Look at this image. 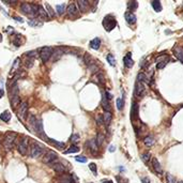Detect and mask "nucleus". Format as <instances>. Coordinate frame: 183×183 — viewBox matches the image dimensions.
Masks as SVG:
<instances>
[{
    "mask_svg": "<svg viewBox=\"0 0 183 183\" xmlns=\"http://www.w3.org/2000/svg\"><path fill=\"white\" fill-rule=\"evenodd\" d=\"M17 137V134L15 133V132H9V133L6 134V136H4V139H3V147L4 149L9 151L11 149L13 148V144H14V141Z\"/></svg>",
    "mask_w": 183,
    "mask_h": 183,
    "instance_id": "obj_1",
    "label": "nucleus"
},
{
    "mask_svg": "<svg viewBox=\"0 0 183 183\" xmlns=\"http://www.w3.org/2000/svg\"><path fill=\"white\" fill-rule=\"evenodd\" d=\"M21 12L25 13V14L28 15H34V16H38V9H39V4H33V3H21Z\"/></svg>",
    "mask_w": 183,
    "mask_h": 183,
    "instance_id": "obj_2",
    "label": "nucleus"
},
{
    "mask_svg": "<svg viewBox=\"0 0 183 183\" xmlns=\"http://www.w3.org/2000/svg\"><path fill=\"white\" fill-rule=\"evenodd\" d=\"M44 153V148L42 144H40L36 141H32L31 146H30V156L32 158H38Z\"/></svg>",
    "mask_w": 183,
    "mask_h": 183,
    "instance_id": "obj_3",
    "label": "nucleus"
},
{
    "mask_svg": "<svg viewBox=\"0 0 183 183\" xmlns=\"http://www.w3.org/2000/svg\"><path fill=\"white\" fill-rule=\"evenodd\" d=\"M103 26L105 28L106 31H111L115 27L117 26L116 18L111 16V15H106L104 19H103Z\"/></svg>",
    "mask_w": 183,
    "mask_h": 183,
    "instance_id": "obj_4",
    "label": "nucleus"
},
{
    "mask_svg": "<svg viewBox=\"0 0 183 183\" xmlns=\"http://www.w3.org/2000/svg\"><path fill=\"white\" fill-rule=\"evenodd\" d=\"M32 129H33V131H34L35 133L38 134L39 136H41V138H42V139L48 140L47 136H46L45 134H44V127H43V121H42V119H36V121H35V123L33 124Z\"/></svg>",
    "mask_w": 183,
    "mask_h": 183,
    "instance_id": "obj_5",
    "label": "nucleus"
},
{
    "mask_svg": "<svg viewBox=\"0 0 183 183\" xmlns=\"http://www.w3.org/2000/svg\"><path fill=\"white\" fill-rule=\"evenodd\" d=\"M28 147H29V138L27 136L26 137H21L17 144L18 152L21 155H26L27 154V151H28Z\"/></svg>",
    "mask_w": 183,
    "mask_h": 183,
    "instance_id": "obj_6",
    "label": "nucleus"
},
{
    "mask_svg": "<svg viewBox=\"0 0 183 183\" xmlns=\"http://www.w3.org/2000/svg\"><path fill=\"white\" fill-rule=\"evenodd\" d=\"M53 53H54V50L52 47H48V46L43 47L42 50H41V53H40V57H41V59H42L43 62H47V61L50 59V57H52Z\"/></svg>",
    "mask_w": 183,
    "mask_h": 183,
    "instance_id": "obj_7",
    "label": "nucleus"
},
{
    "mask_svg": "<svg viewBox=\"0 0 183 183\" xmlns=\"http://www.w3.org/2000/svg\"><path fill=\"white\" fill-rule=\"evenodd\" d=\"M57 154L55 153L54 151H47L44 154L43 156V163H45V164H53L57 161Z\"/></svg>",
    "mask_w": 183,
    "mask_h": 183,
    "instance_id": "obj_8",
    "label": "nucleus"
},
{
    "mask_svg": "<svg viewBox=\"0 0 183 183\" xmlns=\"http://www.w3.org/2000/svg\"><path fill=\"white\" fill-rule=\"evenodd\" d=\"M28 113V103L21 102V104L18 106L17 108V115L21 117L23 120H26V115Z\"/></svg>",
    "mask_w": 183,
    "mask_h": 183,
    "instance_id": "obj_9",
    "label": "nucleus"
},
{
    "mask_svg": "<svg viewBox=\"0 0 183 183\" xmlns=\"http://www.w3.org/2000/svg\"><path fill=\"white\" fill-rule=\"evenodd\" d=\"M144 94H146V87H144V84H142L140 81H137V83H136V86H135V95H136L137 98H142Z\"/></svg>",
    "mask_w": 183,
    "mask_h": 183,
    "instance_id": "obj_10",
    "label": "nucleus"
},
{
    "mask_svg": "<svg viewBox=\"0 0 183 183\" xmlns=\"http://www.w3.org/2000/svg\"><path fill=\"white\" fill-rule=\"evenodd\" d=\"M67 15L71 16V17H75V16H77L78 15V10H77V7H76V4L74 2H72L67 6Z\"/></svg>",
    "mask_w": 183,
    "mask_h": 183,
    "instance_id": "obj_11",
    "label": "nucleus"
},
{
    "mask_svg": "<svg viewBox=\"0 0 183 183\" xmlns=\"http://www.w3.org/2000/svg\"><path fill=\"white\" fill-rule=\"evenodd\" d=\"M52 168H53L55 171L62 173V175H63V173L67 171V168H65V166H64L62 163H60V162L53 163V164H52Z\"/></svg>",
    "mask_w": 183,
    "mask_h": 183,
    "instance_id": "obj_12",
    "label": "nucleus"
},
{
    "mask_svg": "<svg viewBox=\"0 0 183 183\" xmlns=\"http://www.w3.org/2000/svg\"><path fill=\"white\" fill-rule=\"evenodd\" d=\"M173 55H175V57H176L177 59L180 60L183 63V47H181V46H176V47L173 48Z\"/></svg>",
    "mask_w": 183,
    "mask_h": 183,
    "instance_id": "obj_13",
    "label": "nucleus"
},
{
    "mask_svg": "<svg viewBox=\"0 0 183 183\" xmlns=\"http://www.w3.org/2000/svg\"><path fill=\"white\" fill-rule=\"evenodd\" d=\"M88 148L90 149V151L93 153V154H96L98 153V150H99V147H98V144H96V140L94 138H92L88 141Z\"/></svg>",
    "mask_w": 183,
    "mask_h": 183,
    "instance_id": "obj_14",
    "label": "nucleus"
},
{
    "mask_svg": "<svg viewBox=\"0 0 183 183\" xmlns=\"http://www.w3.org/2000/svg\"><path fill=\"white\" fill-rule=\"evenodd\" d=\"M123 63H124V65H125V67H127V69H130V67H133L134 60L132 59V54L129 53L125 55V57L123 58Z\"/></svg>",
    "mask_w": 183,
    "mask_h": 183,
    "instance_id": "obj_15",
    "label": "nucleus"
},
{
    "mask_svg": "<svg viewBox=\"0 0 183 183\" xmlns=\"http://www.w3.org/2000/svg\"><path fill=\"white\" fill-rule=\"evenodd\" d=\"M124 17H125V21L130 24V25H134L136 23V16L134 14L133 12H127L124 14Z\"/></svg>",
    "mask_w": 183,
    "mask_h": 183,
    "instance_id": "obj_16",
    "label": "nucleus"
},
{
    "mask_svg": "<svg viewBox=\"0 0 183 183\" xmlns=\"http://www.w3.org/2000/svg\"><path fill=\"white\" fill-rule=\"evenodd\" d=\"M139 106L137 103H134L132 105V119L133 120H138V115H139Z\"/></svg>",
    "mask_w": 183,
    "mask_h": 183,
    "instance_id": "obj_17",
    "label": "nucleus"
},
{
    "mask_svg": "<svg viewBox=\"0 0 183 183\" xmlns=\"http://www.w3.org/2000/svg\"><path fill=\"white\" fill-rule=\"evenodd\" d=\"M152 166H153V168H154L155 173H162L163 169H162V166L160 164V162L158 161V158H152Z\"/></svg>",
    "mask_w": 183,
    "mask_h": 183,
    "instance_id": "obj_18",
    "label": "nucleus"
},
{
    "mask_svg": "<svg viewBox=\"0 0 183 183\" xmlns=\"http://www.w3.org/2000/svg\"><path fill=\"white\" fill-rule=\"evenodd\" d=\"M77 6L79 7V9H80V11L83 12V13L86 12V11L89 9V2L88 1H86V0H78Z\"/></svg>",
    "mask_w": 183,
    "mask_h": 183,
    "instance_id": "obj_19",
    "label": "nucleus"
},
{
    "mask_svg": "<svg viewBox=\"0 0 183 183\" xmlns=\"http://www.w3.org/2000/svg\"><path fill=\"white\" fill-rule=\"evenodd\" d=\"M59 183H73V179H72V177L70 175L63 173L59 178Z\"/></svg>",
    "mask_w": 183,
    "mask_h": 183,
    "instance_id": "obj_20",
    "label": "nucleus"
},
{
    "mask_svg": "<svg viewBox=\"0 0 183 183\" xmlns=\"http://www.w3.org/2000/svg\"><path fill=\"white\" fill-rule=\"evenodd\" d=\"M102 107H103V109H104L105 111H108V113H110V111H111V106H110V104H109V101L106 99L105 96H103V99H102Z\"/></svg>",
    "mask_w": 183,
    "mask_h": 183,
    "instance_id": "obj_21",
    "label": "nucleus"
},
{
    "mask_svg": "<svg viewBox=\"0 0 183 183\" xmlns=\"http://www.w3.org/2000/svg\"><path fill=\"white\" fill-rule=\"evenodd\" d=\"M100 46H101V40L99 38H95V39H93L90 42V47H91L92 50H98L100 48Z\"/></svg>",
    "mask_w": 183,
    "mask_h": 183,
    "instance_id": "obj_22",
    "label": "nucleus"
},
{
    "mask_svg": "<svg viewBox=\"0 0 183 183\" xmlns=\"http://www.w3.org/2000/svg\"><path fill=\"white\" fill-rule=\"evenodd\" d=\"M111 118H113V115L111 113H108V111H105L104 115H103V121L106 125H109L110 122H111Z\"/></svg>",
    "mask_w": 183,
    "mask_h": 183,
    "instance_id": "obj_23",
    "label": "nucleus"
},
{
    "mask_svg": "<svg viewBox=\"0 0 183 183\" xmlns=\"http://www.w3.org/2000/svg\"><path fill=\"white\" fill-rule=\"evenodd\" d=\"M38 16H40L41 18H44V19H47V17H48L45 9H44L42 6H39V9H38Z\"/></svg>",
    "mask_w": 183,
    "mask_h": 183,
    "instance_id": "obj_24",
    "label": "nucleus"
},
{
    "mask_svg": "<svg viewBox=\"0 0 183 183\" xmlns=\"http://www.w3.org/2000/svg\"><path fill=\"white\" fill-rule=\"evenodd\" d=\"M0 119L2 120L3 122H9L11 120V114L8 110H4L3 113L0 115Z\"/></svg>",
    "mask_w": 183,
    "mask_h": 183,
    "instance_id": "obj_25",
    "label": "nucleus"
},
{
    "mask_svg": "<svg viewBox=\"0 0 183 183\" xmlns=\"http://www.w3.org/2000/svg\"><path fill=\"white\" fill-rule=\"evenodd\" d=\"M144 144H146L147 147H151V146L154 144V138L152 137V136H147V137H144Z\"/></svg>",
    "mask_w": 183,
    "mask_h": 183,
    "instance_id": "obj_26",
    "label": "nucleus"
},
{
    "mask_svg": "<svg viewBox=\"0 0 183 183\" xmlns=\"http://www.w3.org/2000/svg\"><path fill=\"white\" fill-rule=\"evenodd\" d=\"M152 7H153V9H154L156 12H161L162 11V4H161V2L158 1V0H154V1H152Z\"/></svg>",
    "mask_w": 183,
    "mask_h": 183,
    "instance_id": "obj_27",
    "label": "nucleus"
},
{
    "mask_svg": "<svg viewBox=\"0 0 183 183\" xmlns=\"http://www.w3.org/2000/svg\"><path fill=\"white\" fill-rule=\"evenodd\" d=\"M165 179H166V183H177V179L169 173H167L165 175Z\"/></svg>",
    "mask_w": 183,
    "mask_h": 183,
    "instance_id": "obj_28",
    "label": "nucleus"
},
{
    "mask_svg": "<svg viewBox=\"0 0 183 183\" xmlns=\"http://www.w3.org/2000/svg\"><path fill=\"white\" fill-rule=\"evenodd\" d=\"M45 7H46V13L47 15L50 16V17H55V12H54V9L50 7L48 3H45Z\"/></svg>",
    "mask_w": 183,
    "mask_h": 183,
    "instance_id": "obj_29",
    "label": "nucleus"
},
{
    "mask_svg": "<svg viewBox=\"0 0 183 183\" xmlns=\"http://www.w3.org/2000/svg\"><path fill=\"white\" fill-rule=\"evenodd\" d=\"M85 62H86V64L89 67V65L94 63V60H93L92 56H90L89 54H86V55H85Z\"/></svg>",
    "mask_w": 183,
    "mask_h": 183,
    "instance_id": "obj_30",
    "label": "nucleus"
},
{
    "mask_svg": "<svg viewBox=\"0 0 183 183\" xmlns=\"http://www.w3.org/2000/svg\"><path fill=\"white\" fill-rule=\"evenodd\" d=\"M137 81H140V83H142V84H146V83H148L149 80L144 73H139V74H138V77H137Z\"/></svg>",
    "mask_w": 183,
    "mask_h": 183,
    "instance_id": "obj_31",
    "label": "nucleus"
},
{
    "mask_svg": "<svg viewBox=\"0 0 183 183\" xmlns=\"http://www.w3.org/2000/svg\"><path fill=\"white\" fill-rule=\"evenodd\" d=\"M19 63H21V60L18 59H15L14 63H13V67H12V70H11V74H13L14 72H16V71L18 70V67H19Z\"/></svg>",
    "mask_w": 183,
    "mask_h": 183,
    "instance_id": "obj_32",
    "label": "nucleus"
},
{
    "mask_svg": "<svg viewBox=\"0 0 183 183\" xmlns=\"http://www.w3.org/2000/svg\"><path fill=\"white\" fill-rule=\"evenodd\" d=\"M18 104H19V96H18V95L14 96L13 99H11V105H12V107H13L14 109L17 107Z\"/></svg>",
    "mask_w": 183,
    "mask_h": 183,
    "instance_id": "obj_33",
    "label": "nucleus"
},
{
    "mask_svg": "<svg viewBox=\"0 0 183 183\" xmlns=\"http://www.w3.org/2000/svg\"><path fill=\"white\" fill-rule=\"evenodd\" d=\"M95 140H96V144H98V147H101L103 144V141H104V135L102 133H99L98 134V136L95 138Z\"/></svg>",
    "mask_w": 183,
    "mask_h": 183,
    "instance_id": "obj_34",
    "label": "nucleus"
},
{
    "mask_svg": "<svg viewBox=\"0 0 183 183\" xmlns=\"http://www.w3.org/2000/svg\"><path fill=\"white\" fill-rule=\"evenodd\" d=\"M28 25L31 26V27H41V26H42V23H41V21H35V19H29Z\"/></svg>",
    "mask_w": 183,
    "mask_h": 183,
    "instance_id": "obj_35",
    "label": "nucleus"
},
{
    "mask_svg": "<svg viewBox=\"0 0 183 183\" xmlns=\"http://www.w3.org/2000/svg\"><path fill=\"white\" fill-rule=\"evenodd\" d=\"M64 9H65V4L62 3V4H58L56 7V11H57V14L58 15H62L64 12Z\"/></svg>",
    "mask_w": 183,
    "mask_h": 183,
    "instance_id": "obj_36",
    "label": "nucleus"
},
{
    "mask_svg": "<svg viewBox=\"0 0 183 183\" xmlns=\"http://www.w3.org/2000/svg\"><path fill=\"white\" fill-rule=\"evenodd\" d=\"M137 7H138L137 1H130V2L127 3V8H129L131 11H135L137 9Z\"/></svg>",
    "mask_w": 183,
    "mask_h": 183,
    "instance_id": "obj_37",
    "label": "nucleus"
},
{
    "mask_svg": "<svg viewBox=\"0 0 183 183\" xmlns=\"http://www.w3.org/2000/svg\"><path fill=\"white\" fill-rule=\"evenodd\" d=\"M107 61H108V63L111 65V67H115L116 65V60H115V57L111 55V54H108L107 55Z\"/></svg>",
    "mask_w": 183,
    "mask_h": 183,
    "instance_id": "obj_38",
    "label": "nucleus"
},
{
    "mask_svg": "<svg viewBox=\"0 0 183 183\" xmlns=\"http://www.w3.org/2000/svg\"><path fill=\"white\" fill-rule=\"evenodd\" d=\"M79 151V148H78L77 146H72L69 150H67V151L64 152V154H70V153H76V152Z\"/></svg>",
    "mask_w": 183,
    "mask_h": 183,
    "instance_id": "obj_39",
    "label": "nucleus"
},
{
    "mask_svg": "<svg viewBox=\"0 0 183 183\" xmlns=\"http://www.w3.org/2000/svg\"><path fill=\"white\" fill-rule=\"evenodd\" d=\"M48 141L53 142L54 144H56L58 148H63L64 146H65V144H64V142H62V141H57V140H54V139H48Z\"/></svg>",
    "mask_w": 183,
    "mask_h": 183,
    "instance_id": "obj_40",
    "label": "nucleus"
},
{
    "mask_svg": "<svg viewBox=\"0 0 183 183\" xmlns=\"http://www.w3.org/2000/svg\"><path fill=\"white\" fill-rule=\"evenodd\" d=\"M168 61H169V59H166V60H164V61H161V62H158V64H156V69H164L165 67V65L167 63H168Z\"/></svg>",
    "mask_w": 183,
    "mask_h": 183,
    "instance_id": "obj_41",
    "label": "nucleus"
},
{
    "mask_svg": "<svg viewBox=\"0 0 183 183\" xmlns=\"http://www.w3.org/2000/svg\"><path fill=\"white\" fill-rule=\"evenodd\" d=\"M117 108L119 109V110H122L123 108V104H124V100L123 99H117Z\"/></svg>",
    "mask_w": 183,
    "mask_h": 183,
    "instance_id": "obj_42",
    "label": "nucleus"
},
{
    "mask_svg": "<svg viewBox=\"0 0 183 183\" xmlns=\"http://www.w3.org/2000/svg\"><path fill=\"white\" fill-rule=\"evenodd\" d=\"M21 35L19 34V33H17V34H15V39H13L12 41H13V43H14V45L15 46H21V43L18 41V39H21Z\"/></svg>",
    "mask_w": 183,
    "mask_h": 183,
    "instance_id": "obj_43",
    "label": "nucleus"
},
{
    "mask_svg": "<svg viewBox=\"0 0 183 183\" xmlns=\"http://www.w3.org/2000/svg\"><path fill=\"white\" fill-rule=\"evenodd\" d=\"M150 153L149 152H146V153H144V154H141V160L144 161V163H147L150 160Z\"/></svg>",
    "mask_w": 183,
    "mask_h": 183,
    "instance_id": "obj_44",
    "label": "nucleus"
},
{
    "mask_svg": "<svg viewBox=\"0 0 183 183\" xmlns=\"http://www.w3.org/2000/svg\"><path fill=\"white\" fill-rule=\"evenodd\" d=\"M36 55H38V53H36V52H34V50H32V52H29V53L26 54V56L29 57L30 59H34L35 57H36Z\"/></svg>",
    "mask_w": 183,
    "mask_h": 183,
    "instance_id": "obj_45",
    "label": "nucleus"
},
{
    "mask_svg": "<svg viewBox=\"0 0 183 183\" xmlns=\"http://www.w3.org/2000/svg\"><path fill=\"white\" fill-rule=\"evenodd\" d=\"M78 140H79V135H78V134H73L72 137H71V141H72L73 144H75V142H77Z\"/></svg>",
    "mask_w": 183,
    "mask_h": 183,
    "instance_id": "obj_46",
    "label": "nucleus"
},
{
    "mask_svg": "<svg viewBox=\"0 0 183 183\" xmlns=\"http://www.w3.org/2000/svg\"><path fill=\"white\" fill-rule=\"evenodd\" d=\"M89 168H90V170H91L94 175H96V165H95L94 163H90V164H89Z\"/></svg>",
    "mask_w": 183,
    "mask_h": 183,
    "instance_id": "obj_47",
    "label": "nucleus"
},
{
    "mask_svg": "<svg viewBox=\"0 0 183 183\" xmlns=\"http://www.w3.org/2000/svg\"><path fill=\"white\" fill-rule=\"evenodd\" d=\"M75 160L79 163H86L87 162V158H86V156H76Z\"/></svg>",
    "mask_w": 183,
    "mask_h": 183,
    "instance_id": "obj_48",
    "label": "nucleus"
},
{
    "mask_svg": "<svg viewBox=\"0 0 183 183\" xmlns=\"http://www.w3.org/2000/svg\"><path fill=\"white\" fill-rule=\"evenodd\" d=\"M141 183H152L151 180L149 179L148 177H144V178H141Z\"/></svg>",
    "mask_w": 183,
    "mask_h": 183,
    "instance_id": "obj_49",
    "label": "nucleus"
},
{
    "mask_svg": "<svg viewBox=\"0 0 183 183\" xmlns=\"http://www.w3.org/2000/svg\"><path fill=\"white\" fill-rule=\"evenodd\" d=\"M104 96H105L108 101H110V100L113 99V94H111V93H109V92H106L105 94H104Z\"/></svg>",
    "mask_w": 183,
    "mask_h": 183,
    "instance_id": "obj_50",
    "label": "nucleus"
},
{
    "mask_svg": "<svg viewBox=\"0 0 183 183\" xmlns=\"http://www.w3.org/2000/svg\"><path fill=\"white\" fill-rule=\"evenodd\" d=\"M96 122L99 124H103L104 123V121H103V117L102 116H99L98 118H96Z\"/></svg>",
    "mask_w": 183,
    "mask_h": 183,
    "instance_id": "obj_51",
    "label": "nucleus"
},
{
    "mask_svg": "<svg viewBox=\"0 0 183 183\" xmlns=\"http://www.w3.org/2000/svg\"><path fill=\"white\" fill-rule=\"evenodd\" d=\"M13 19H14V21H19V23H23V21H24V19H23V18H19V17H17V16H14V17H13Z\"/></svg>",
    "mask_w": 183,
    "mask_h": 183,
    "instance_id": "obj_52",
    "label": "nucleus"
},
{
    "mask_svg": "<svg viewBox=\"0 0 183 183\" xmlns=\"http://www.w3.org/2000/svg\"><path fill=\"white\" fill-rule=\"evenodd\" d=\"M115 150H116V147H115V146H110V147H109V151L110 152H114Z\"/></svg>",
    "mask_w": 183,
    "mask_h": 183,
    "instance_id": "obj_53",
    "label": "nucleus"
},
{
    "mask_svg": "<svg viewBox=\"0 0 183 183\" xmlns=\"http://www.w3.org/2000/svg\"><path fill=\"white\" fill-rule=\"evenodd\" d=\"M2 96H3V90H2V89H0V99H1Z\"/></svg>",
    "mask_w": 183,
    "mask_h": 183,
    "instance_id": "obj_54",
    "label": "nucleus"
},
{
    "mask_svg": "<svg viewBox=\"0 0 183 183\" xmlns=\"http://www.w3.org/2000/svg\"><path fill=\"white\" fill-rule=\"evenodd\" d=\"M102 183H113V181H110V180H104Z\"/></svg>",
    "mask_w": 183,
    "mask_h": 183,
    "instance_id": "obj_55",
    "label": "nucleus"
},
{
    "mask_svg": "<svg viewBox=\"0 0 183 183\" xmlns=\"http://www.w3.org/2000/svg\"><path fill=\"white\" fill-rule=\"evenodd\" d=\"M1 40H2V36H1V34H0V42H1Z\"/></svg>",
    "mask_w": 183,
    "mask_h": 183,
    "instance_id": "obj_56",
    "label": "nucleus"
},
{
    "mask_svg": "<svg viewBox=\"0 0 183 183\" xmlns=\"http://www.w3.org/2000/svg\"><path fill=\"white\" fill-rule=\"evenodd\" d=\"M178 183H183V181H179V182H178Z\"/></svg>",
    "mask_w": 183,
    "mask_h": 183,
    "instance_id": "obj_57",
    "label": "nucleus"
}]
</instances>
